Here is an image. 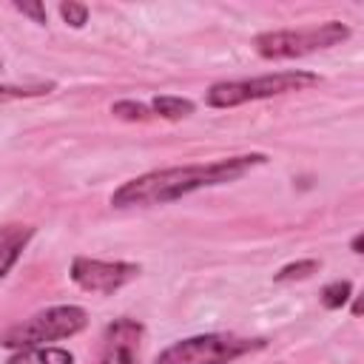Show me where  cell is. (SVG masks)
<instances>
[{
    "label": "cell",
    "mask_w": 364,
    "mask_h": 364,
    "mask_svg": "<svg viewBox=\"0 0 364 364\" xmlns=\"http://www.w3.org/2000/svg\"><path fill=\"white\" fill-rule=\"evenodd\" d=\"M264 154H239V156H222L210 162H191V165H173V168H156L142 176H134L122 182L111 193L114 208H148V205H168L176 202L193 191L216 188L242 179L253 168L264 165Z\"/></svg>",
    "instance_id": "cell-1"
},
{
    "label": "cell",
    "mask_w": 364,
    "mask_h": 364,
    "mask_svg": "<svg viewBox=\"0 0 364 364\" xmlns=\"http://www.w3.org/2000/svg\"><path fill=\"white\" fill-rule=\"evenodd\" d=\"M318 82L321 77L304 68L273 71V74H262L253 80H222L205 91V102L210 108H236L245 102H256V100H267V97H279L290 91H307Z\"/></svg>",
    "instance_id": "cell-2"
},
{
    "label": "cell",
    "mask_w": 364,
    "mask_h": 364,
    "mask_svg": "<svg viewBox=\"0 0 364 364\" xmlns=\"http://www.w3.org/2000/svg\"><path fill=\"white\" fill-rule=\"evenodd\" d=\"M350 37V26L341 20H324L316 26H301V28H276V31H262L256 34L253 46L256 54L264 60H293V57H307L333 46H341Z\"/></svg>",
    "instance_id": "cell-3"
},
{
    "label": "cell",
    "mask_w": 364,
    "mask_h": 364,
    "mask_svg": "<svg viewBox=\"0 0 364 364\" xmlns=\"http://www.w3.org/2000/svg\"><path fill=\"white\" fill-rule=\"evenodd\" d=\"M88 327V313L77 304H57V307H46L28 318H23L20 324L9 327L0 338L3 347L9 350H23V347H43L51 341H63L71 338L77 333H82Z\"/></svg>",
    "instance_id": "cell-4"
},
{
    "label": "cell",
    "mask_w": 364,
    "mask_h": 364,
    "mask_svg": "<svg viewBox=\"0 0 364 364\" xmlns=\"http://www.w3.org/2000/svg\"><path fill=\"white\" fill-rule=\"evenodd\" d=\"M264 338H245L236 333H202L165 347L154 364H233L242 355L264 350Z\"/></svg>",
    "instance_id": "cell-5"
},
{
    "label": "cell",
    "mask_w": 364,
    "mask_h": 364,
    "mask_svg": "<svg viewBox=\"0 0 364 364\" xmlns=\"http://www.w3.org/2000/svg\"><path fill=\"white\" fill-rule=\"evenodd\" d=\"M139 264L136 262H102V259H91V256H77L71 262V282L85 290V293H100V296H111L119 287H125L128 282H134L139 276Z\"/></svg>",
    "instance_id": "cell-6"
},
{
    "label": "cell",
    "mask_w": 364,
    "mask_h": 364,
    "mask_svg": "<svg viewBox=\"0 0 364 364\" xmlns=\"http://www.w3.org/2000/svg\"><path fill=\"white\" fill-rule=\"evenodd\" d=\"M142 336H145V327L136 318H128V316L114 318L102 336L100 364H139Z\"/></svg>",
    "instance_id": "cell-7"
},
{
    "label": "cell",
    "mask_w": 364,
    "mask_h": 364,
    "mask_svg": "<svg viewBox=\"0 0 364 364\" xmlns=\"http://www.w3.org/2000/svg\"><path fill=\"white\" fill-rule=\"evenodd\" d=\"M34 228L31 225H0V279H6L11 273V267L17 264V259L23 256L26 245L31 242Z\"/></svg>",
    "instance_id": "cell-8"
},
{
    "label": "cell",
    "mask_w": 364,
    "mask_h": 364,
    "mask_svg": "<svg viewBox=\"0 0 364 364\" xmlns=\"http://www.w3.org/2000/svg\"><path fill=\"white\" fill-rule=\"evenodd\" d=\"M6 364H74V355L63 347H23L9 355Z\"/></svg>",
    "instance_id": "cell-9"
},
{
    "label": "cell",
    "mask_w": 364,
    "mask_h": 364,
    "mask_svg": "<svg viewBox=\"0 0 364 364\" xmlns=\"http://www.w3.org/2000/svg\"><path fill=\"white\" fill-rule=\"evenodd\" d=\"M151 111H154V117H162V119L176 122V119L191 117V114L196 111V105H193V100H188V97L159 94V97H154V100H151Z\"/></svg>",
    "instance_id": "cell-10"
},
{
    "label": "cell",
    "mask_w": 364,
    "mask_h": 364,
    "mask_svg": "<svg viewBox=\"0 0 364 364\" xmlns=\"http://www.w3.org/2000/svg\"><path fill=\"white\" fill-rule=\"evenodd\" d=\"M350 299H353V284H350L347 279H336V282L324 284L321 293H318V301H321V307H327V310H341Z\"/></svg>",
    "instance_id": "cell-11"
},
{
    "label": "cell",
    "mask_w": 364,
    "mask_h": 364,
    "mask_svg": "<svg viewBox=\"0 0 364 364\" xmlns=\"http://www.w3.org/2000/svg\"><path fill=\"white\" fill-rule=\"evenodd\" d=\"M321 267L318 259H299V262H290L284 264L279 273H273V282L279 284H287V282H301V279H310L316 270Z\"/></svg>",
    "instance_id": "cell-12"
},
{
    "label": "cell",
    "mask_w": 364,
    "mask_h": 364,
    "mask_svg": "<svg viewBox=\"0 0 364 364\" xmlns=\"http://www.w3.org/2000/svg\"><path fill=\"white\" fill-rule=\"evenodd\" d=\"M111 114L119 117V119H128V122H148L154 119V111L151 105H142V102H134V100H119L111 105Z\"/></svg>",
    "instance_id": "cell-13"
},
{
    "label": "cell",
    "mask_w": 364,
    "mask_h": 364,
    "mask_svg": "<svg viewBox=\"0 0 364 364\" xmlns=\"http://www.w3.org/2000/svg\"><path fill=\"white\" fill-rule=\"evenodd\" d=\"M54 91V82H31V85H0V102L9 100H28V97H43Z\"/></svg>",
    "instance_id": "cell-14"
},
{
    "label": "cell",
    "mask_w": 364,
    "mask_h": 364,
    "mask_svg": "<svg viewBox=\"0 0 364 364\" xmlns=\"http://www.w3.org/2000/svg\"><path fill=\"white\" fill-rule=\"evenodd\" d=\"M60 14H63V20H65L71 28H82V26L88 23V6H85V3H74V0L60 3Z\"/></svg>",
    "instance_id": "cell-15"
},
{
    "label": "cell",
    "mask_w": 364,
    "mask_h": 364,
    "mask_svg": "<svg viewBox=\"0 0 364 364\" xmlns=\"http://www.w3.org/2000/svg\"><path fill=\"white\" fill-rule=\"evenodd\" d=\"M14 9H17L20 14L31 17V20H34V23H40V26H46V23H48V11H46V6H43L40 0H14Z\"/></svg>",
    "instance_id": "cell-16"
},
{
    "label": "cell",
    "mask_w": 364,
    "mask_h": 364,
    "mask_svg": "<svg viewBox=\"0 0 364 364\" xmlns=\"http://www.w3.org/2000/svg\"><path fill=\"white\" fill-rule=\"evenodd\" d=\"M361 245H364V236H361V233H355V236H353V242H350V250H353V253H361Z\"/></svg>",
    "instance_id": "cell-17"
}]
</instances>
